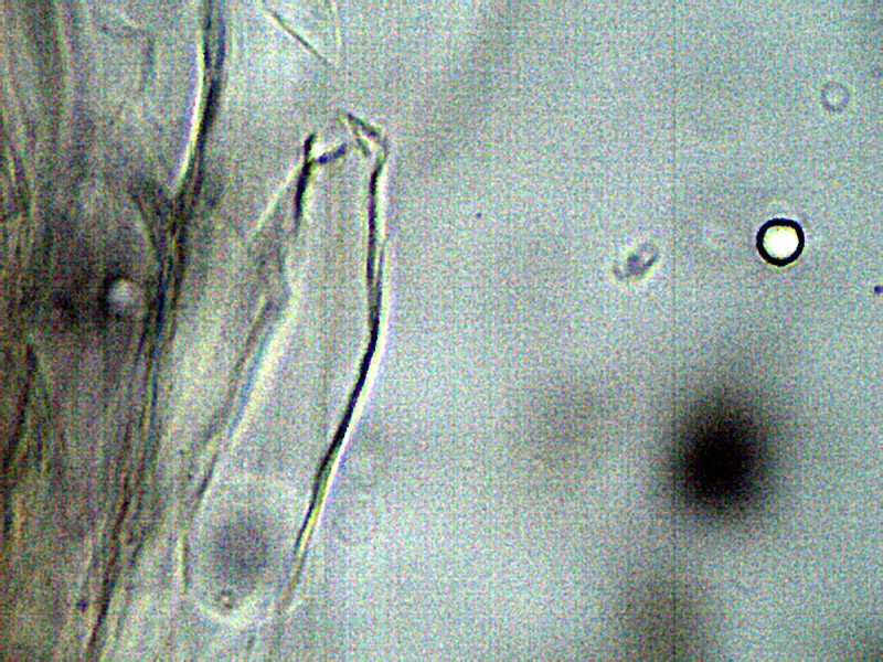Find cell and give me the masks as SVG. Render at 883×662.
I'll use <instances>...</instances> for the list:
<instances>
[{
	"instance_id": "cell-1",
	"label": "cell",
	"mask_w": 883,
	"mask_h": 662,
	"mask_svg": "<svg viewBox=\"0 0 883 662\" xmlns=\"http://www.w3.org/2000/svg\"><path fill=\"white\" fill-rule=\"evenodd\" d=\"M768 461L737 439L710 438L683 450L671 482L680 503L708 520H730L754 508L772 478Z\"/></svg>"
},
{
	"instance_id": "cell-2",
	"label": "cell",
	"mask_w": 883,
	"mask_h": 662,
	"mask_svg": "<svg viewBox=\"0 0 883 662\" xmlns=\"http://www.w3.org/2000/svg\"><path fill=\"white\" fill-rule=\"evenodd\" d=\"M805 245L801 226L788 218H773L766 222L756 236V247L769 264L784 267L796 260Z\"/></svg>"
}]
</instances>
